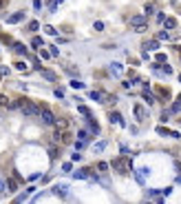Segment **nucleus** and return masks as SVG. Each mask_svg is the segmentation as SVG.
Returning a JSON list of instances; mask_svg holds the SVG:
<instances>
[{
    "instance_id": "nucleus-5",
    "label": "nucleus",
    "mask_w": 181,
    "mask_h": 204,
    "mask_svg": "<svg viewBox=\"0 0 181 204\" xmlns=\"http://www.w3.org/2000/svg\"><path fill=\"white\" fill-rule=\"evenodd\" d=\"M22 18H24V13H22V11H18V13H13V16H9V18H7V22H9V25H13V22H20Z\"/></svg>"
},
{
    "instance_id": "nucleus-19",
    "label": "nucleus",
    "mask_w": 181,
    "mask_h": 204,
    "mask_svg": "<svg viewBox=\"0 0 181 204\" xmlns=\"http://www.w3.org/2000/svg\"><path fill=\"white\" fill-rule=\"evenodd\" d=\"M5 191H7V182L0 178V193H5Z\"/></svg>"
},
{
    "instance_id": "nucleus-10",
    "label": "nucleus",
    "mask_w": 181,
    "mask_h": 204,
    "mask_svg": "<svg viewBox=\"0 0 181 204\" xmlns=\"http://www.w3.org/2000/svg\"><path fill=\"white\" fill-rule=\"evenodd\" d=\"M7 191H11V193H16V191H18V184H16L13 180H7Z\"/></svg>"
},
{
    "instance_id": "nucleus-9",
    "label": "nucleus",
    "mask_w": 181,
    "mask_h": 204,
    "mask_svg": "<svg viewBox=\"0 0 181 204\" xmlns=\"http://www.w3.org/2000/svg\"><path fill=\"white\" fill-rule=\"evenodd\" d=\"M108 118H110V122H117V124H124V120H121V115H119V113H110Z\"/></svg>"
},
{
    "instance_id": "nucleus-18",
    "label": "nucleus",
    "mask_w": 181,
    "mask_h": 204,
    "mask_svg": "<svg viewBox=\"0 0 181 204\" xmlns=\"http://www.w3.org/2000/svg\"><path fill=\"white\" fill-rule=\"evenodd\" d=\"M144 98H146V102H148V104H152V102H155V98H152V96L148 93V91H146V93H144Z\"/></svg>"
},
{
    "instance_id": "nucleus-12",
    "label": "nucleus",
    "mask_w": 181,
    "mask_h": 204,
    "mask_svg": "<svg viewBox=\"0 0 181 204\" xmlns=\"http://www.w3.org/2000/svg\"><path fill=\"white\" fill-rule=\"evenodd\" d=\"M13 49H16L18 53H27V49H24V44H20V42H16V44H13Z\"/></svg>"
},
{
    "instance_id": "nucleus-26",
    "label": "nucleus",
    "mask_w": 181,
    "mask_h": 204,
    "mask_svg": "<svg viewBox=\"0 0 181 204\" xmlns=\"http://www.w3.org/2000/svg\"><path fill=\"white\" fill-rule=\"evenodd\" d=\"M0 76H2V71H0Z\"/></svg>"
},
{
    "instance_id": "nucleus-22",
    "label": "nucleus",
    "mask_w": 181,
    "mask_h": 204,
    "mask_svg": "<svg viewBox=\"0 0 181 204\" xmlns=\"http://www.w3.org/2000/svg\"><path fill=\"white\" fill-rule=\"evenodd\" d=\"M16 69H20V71H24V69H27V64H24V62H16Z\"/></svg>"
},
{
    "instance_id": "nucleus-21",
    "label": "nucleus",
    "mask_w": 181,
    "mask_h": 204,
    "mask_svg": "<svg viewBox=\"0 0 181 204\" xmlns=\"http://www.w3.org/2000/svg\"><path fill=\"white\" fill-rule=\"evenodd\" d=\"M33 47H42V38H33Z\"/></svg>"
},
{
    "instance_id": "nucleus-6",
    "label": "nucleus",
    "mask_w": 181,
    "mask_h": 204,
    "mask_svg": "<svg viewBox=\"0 0 181 204\" xmlns=\"http://www.w3.org/2000/svg\"><path fill=\"white\" fill-rule=\"evenodd\" d=\"M144 49L146 51H155V49H159V42L157 40H148V42H144Z\"/></svg>"
},
{
    "instance_id": "nucleus-17",
    "label": "nucleus",
    "mask_w": 181,
    "mask_h": 204,
    "mask_svg": "<svg viewBox=\"0 0 181 204\" xmlns=\"http://www.w3.org/2000/svg\"><path fill=\"white\" fill-rule=\"evenodd\" d=\"M49 155L55 160V157H58V149H55V146H51V149H49Z\"/></svg>"
},
{
    "instance_id": "nucleus-7",
    "label": "nucleus",
    "mask_w": 181,
    "mask_h": 204,
    "mask_svg": "<svg viewBox=\"0 0 181 204\" xmlns=\"http://www.w3.org/2000/svg\"><path fill=\"white\" fill-rule=\"evenodd\" d=\"M66 189H69L66 184H58V187L53 189V193H55V195H66Z\"/></svg>"
},
{
    "instance_id": "nucleus-16",
    "label": "nucleus",
    "mask_w": 181,
    "mask_h": 204,
    "mask_svg": "<svg viewBox=\"0 0 181 204\" xmlns=\"http://www.w3.org/2000/svg\"><path fill=\"white\" fill-rule=\"evenodd\" d=\"M104 149H106V142H97L95 144V151H104Z\"/></svg>"
},
{
    "instance_id": "nucleus-23",
    "label": "nucleus",
    "mask_w": 181,
    "mask_h": 204,
    "mask_svg": "<svg viewBox=\"0 0 181 204\" xmlns=\"http://www.w3.org/2000/svg\"><path fill=\"white\" fill-rule=\"evenodd\" d=\"M91 98H93V100H100V98H102V93H97V91H93V93H91Z\"/></svg>"
},
{
    "instance_id": "nucleus-8",
    "label": "nucleus",
    "mask_w": 181,
    "mask_h": 204,
    "mask_svg": "<svg viewBox=\"0 0 181 204\" xmlns=\"http://www.w3.org/2000/svg\"><path fill=\"white\" fill-rule=\"evenodd\" d=\"M40 71H42V76H44L46 80H51V82L55 80V73H53V71H46V69H40Z\"/></svg>"
},
{
    "instance_id": "nucleus-3",
    "label": "nucleus",
    "mask_w": 181,
    "mask_h": 204,
    "mask_svg": "<svg viewBox=\"0 0 181 204\" xmlns=\"http://www.w3.org/2000/svg\"><path fill=\"white\" fill-rule=\"evenodd\" d=\"M40 118H42V122L44 124H55V118H53V113L46 107H42V111H40Z\"/></svg>"
},
{
    "instance_id": "nucleus-11",
    "label": "nucleus",
    "mask_w": 181,
    "mask_h": 204,
    "mask_svg": "<svg viewBox=\"0 0 181 204\" xmlns=\"http://www.w3.org/2000/svg\"><path fill=\"white\" fill-rule=\"evenodd\" d=\"M177 27V20L175 18H166V29H175Z\"/></svg>"
},
{
    "instance_id": "nucleus-2",
    "label": "nucleus",
    "mask_w": 181,
    "mask_h": 204,
    "mask_svg": "<svg viewBox=\"0 0 181 204\" xmlns=\"http://www.w3.org/2000/svg\"><path fill=\"white\" fill-rule=\"evenodd\" d=\"M132 27H135V31H146V18L144 16H132Z\"/></svg>"
},
{
    "instance_id": "nucleus-13",
    "label": "nucleus",
    "mask_w": 181,
    "mask_h": 204,
    "mask_svg": "<svg viewBox=\"0 0 181 204\" xmlns=\"http://www.w3.org/2000/svg\"><path fill=\"white\" fill-rule=\"evenodd\" d=\"M0 107H9V98L0 93Z\"/></svg>"
},
{
    "instance_id": "nucleus-24",
    "label": "nucleus",
    "mask_w": 181,
    "mask_h": 204,
    "mask_svg": "<svg viewBox=\"0 0 181 204\" xmlns=\"http://www.w3.org/2000/svg\"><path fill=\"white\" fill-rule=\"evenodd\" d=\"M29 29H31V31H35V29H38V22H35V20H33V22H29Z\"/></svg>"
},
{
    "instance_id": "nucleus-14",
    "label": "nucleus",
    "mask_w": 181,
    "mask_h": 204,
    "mask_svg": "<svg viewBox=\"0 0 181 204\" xmlns=\"http://www.w3.org/2000/svg\"><path fill=\"white\" fill-rule=\"evenodd\" d=\"M78 138H80V140H86V142H89V131H84V129H82V131L78 133Z\"/></svg>"
},
{
    "instance_id": "nucleus-1",
    "label": "nucleus",
    "mask_w": 181,
    "mask_h": 204,
    "mask_svg": "<svg viewBox=\"0 0 181 204\" xmlns=\"http://www.w3.org/2000/svg\"><path fill=\"white\" fill-rule=\"evenodd\" d=\"M110 166L117 173H121V175H128L130 173V160H128V157H115V160L110 162Z\"/></svg>"
},
{
    "instance_id": "nucleus-20",
    "label": "nucleus",
    "mask_w": 181,
    "mask_h": 204,
    "mask_svg": "<svg viewBox=\"0 0 181 204\" xmlns=\"http://www.w3.org/2000/svg\"><path fill=\"white\" fill-rule=\"evenodd\" d=\"M97 169H100V171L104 173V171H106V169H108V164H106V162H100V164H97Z\"/></svg>"
},
{
    "instance_id": "nucleus-15",
    "label": "nucleus",
    "mask_w": 181,
    "mask_h": 204,
    "mask_svg": "<svg viewBox=\"0 0 181 204\" xmlns=\"http://www.w3.org/2000/svg\"><path fill=\"white\" fill-rule=\"evenodd\" d=\"M172 111H175V113H177V111H181V96H179V100L172 104Z\"/></svg>"
},
{
    "instance_id": "nucleus-4",
    "label": "nucleus",
    "mask_w": 181,
    "mask_h": 204,
    "mask_svg": "<svg viewBox=\"0 0 181 204\" xmlns=\"http://www.w3.org/2000/svg\"><path fill=\"white\" fill-rule=\"evenodd\" d=\"M132 113L137 115V120H146V118H148V111L141 107V104H135V107H132Z\"/></svg>"
},
{
    "instance_id": "nucleus-25",
    "label": "nucleus",
    "mask_w": 181,
    "mask_h": 204,
    "mask_svg": "<svg viewBox=\"0 0 181 204\" xmlns=\"http://www.w3.org/2000/svg\"><path fill=\"white\" fill-rule=\"evenodd\" d=\"M7 5V0H0V7H5Z\"/></svg>"
}]
</instances>
